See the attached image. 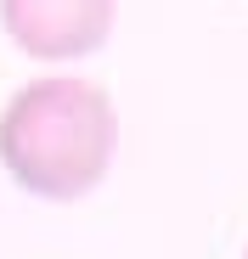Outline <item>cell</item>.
I'll return each mask as SVG.
<instances>
[{
    "instance_id": "cell-1",
    "label": "cell",
    "mask_w": 248,
    "mask_h": 259,
    "mask_svg": "<svg viewBox=\"0 0 248 259\" xmlns=\"http://www.w3.org/2000/svg\"><path fill=\"white\" fill-rule=\"evenodd\" d=\"M118 147L113 96L91 79L46 73L28 79L0 107V163L6 175L46 203H73L107 181Z\"/></svg>"
},
{
    "instance_id": "cell-2",
    "label": "cell",
    "mask_w": 248,
    "mask_h": 259,
    "mask_svg": "<svg viewBox=\"0 0 248 259\" xmlns=\"http://www.w3.org/2000/svg\"><path fill=\"white\" fill-rule=\"evenodd\" d=\"M118 0H0L12 46L34 62H79L107 46Z\"/></svg>"
}]
</instances>
